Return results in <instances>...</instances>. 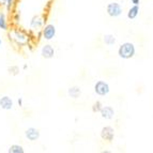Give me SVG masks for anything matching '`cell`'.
I'll return each mask as SVG.
<instances>
[{"instance_id": "9c48e42d", "label": "cell", "mask_w": 153, "mask_h": 153, "mask_svg": "<svg viewBox=\"0 0 153 153\" xmlns=\"http://www.w3.org/2000/svg\"><path fill=\"white\" fill-rule=\"evenodd\" d=\"M14 107V102L11 97L9 95H3L0 97V108L2 110H11Z\"/></svg>"}, {"instance_id": "44dd1931", "label": "cell", "mask_w": 153, "mask_h": 153, "mask_svg": "<svg viewBox=\"0 0 153 153\" xmlns=\"http://www.w3.org/2000/svg\"><path fill=\"white\" fill-rule=\"evenodd\" d=\"M18 105L21 106V107H23L24 106V100H23V97H18Z\"/></svg>"}, {"instance_id": "ba28073f", "label": "cell", "mask_w": 153, "mask_h": 153, "mask_svg": "<svg viewBox=\"0 0 153 153\" xmlns=\"http://www.w3.org/2000/svg\"><path fill=\"white\" fill-rule=\"evenodd\" d=\"M41 136V133L36 128H28L25 131V137L27 140L31 141V143H34V141L39 140V138Z\"/></svg>"}, {"instance_id": "7a4b0ae2", "label": "cell", "mask_w": 153, "mask_h": 153, "mask_svg": "<svg viewBox=\"0 0 153 153\" xmlns=\"http://www.w3.org/2000/svg\"><path fill=\"white\" fill-rule=\"evenodd\" d=\"M135 46L134 44L130 43V42H126V43H123L122 45L119 47V51H118V55L119 57H121L122 59H131L134 57L135 55Z\"/></svg>"}, {"instance_id": "ac0fdd59", "label": "cell", "mask_w": 153, "mask_h": 153, "mask_svg": "<svg viewBox=\"0 0 153 153\" xmlns=\"http://www.w3.org/2000/svg\"><path fill=\"white\" fill-rule=\"evenodd\" d=\"M15 3H16V0H7V1H5V5H4L5 11H7V12L12 11L13 8H14V5H15Z\"/></svg>"}, {"instance_id": "8fae6325", "label": "cell", "mask_w": 153, "mask_h": 153, "mask_svg": "<svg viewBox=\"0 0 153 153\" xmlns=\"http://www.w3.org/2000/svg\"><path fill=\"white\" fill-rule=\"evenodd\" d=\"M100 112H101L102 118H104V119H112L115 116V110L110 106H103Z\"/></svg>"}, {"instance_id": "cb8c5ba5", "label": "cell", "mask_w": 153, "mask_h": 153, "mask_svg": "<svg viewBox=\"0 0 153 153\" xmlns=\"http://www.w3.org/2000/svg\"><path fill=\"white\" fill-rule=\"evenodd\" d=\"M2 45V39H1V36H0V46Z\"/></svg>"}, {"instance_id": "30bf717a", "label": "cell", "mask_w": 153, "mask_h": 153, "mask_svg": "<svg viewBox=\"0 0 153 153\" xmlns=\"http://www.w3.org/2000/svg\"><path fill=\"white\" fill-rule=\"evenodd\" d=\"M101 137L104 140L111 141L114 139V137H115V130L111 126H105L101 131Z\"/></svg>"}, {"instance_id": "6da1fadb", "label": "cell", "mask_w": 153, "mask_h": 153, "mask_svg": "<svg viewBox=\"0 0 153 153\" xmlns=\"http://www.w3.org/2000/svg\"><path fill=\"white\" fill-rule=\"evenodd\" d=\"M8 38L18 47H25L30 44V36L19 28H11L8 30Z\"/></svg>"}, {"instance_id": "7c38bea8", "label": "cell", "mask_w": 153, "mask_h": 153, "mask_svg": "<svg viewBox=\"0 0 153 153\" xmlns=\"http://www.w3.org/2000/svg\"><path fill=\"white\" fill-rule=\"evenodd\" d=\"M0 29L3 31H8L10 29L9 18L4 12H0Z\"/></svg>"}, {"instance_id": "8992f818", "label": "cell", "mask_w": 153, "mask_h": 153, "mask_svg": "<svg viewBox=\"0 0 153 153\" xmlns=\"http://www.w3.org/2000/svg\"><path fill=\"white\" fill-rule=\"evenodd\" d=\"M109 85L106 82H103V80H99V82H95L94 85V91L97 95H101V97H104V95L108 94L109 93Z\"/></svg>"}, {"instance_id": "5bb4252c", "label": "cell", "mask_w": 153, "mask_h": 153, "mask_svg": "<svg viewBox=\"0 0 153 153\" xmlns=\"http://www.w3.org/2000/svg\"><path fill=\"white\" fill-rule=\"evenodd\" d=\"M8 153H25V149L21 145H11L8 149Z\"/></svg>"}, {"instance_id": "5b68a950", "label": "cell", "mask_w": 153, "mask_h": 153, "mask_svg": "<svg viewBox=\"0 0 153 153\" xmlns=\"http://www.w3.org/2000/svg\"><path fill=\"white\" fill-rule=\"evenodd\" d=\"M40 54H41L42 58L49 60V59H53L55 57L56 51H55V47L51 44H45V45L42 46Z\"/></svg>"}, {"instance_id": "2e32d148", "label": "cell", "mask_w": 153, "mask_h": 153, "mask_svg": "<svg viewBox=\"0 0 153 153\" xmlns=\"http://www.w3.org/2000/svg\"><path fill=\"white\" fill-rule=\"evenodd\" d=\"M104 43L108 46L114 45V44L116 43V38L112 36V34H105L104 36Z\"/></svg>"}, {"instance_id": "d6986e66", "label": "cell", "mask_w": 153, "mask_h": 153, "mask_svg": "<svg viewBox=\"0 0 153 153\" xmlns=\"http://www.w3.org/2000/svg\"><path fill=\"white\" fill-rule=\"evenodd\" d=\"M103 105L102 103L100 102V101H97V102L93 104V106H92V111L93 112H100V110L102 109Z\"/></svg>"}, {"instance_id": "4fadbf2b", "label": "cell", "mask_w": 153, "mask_h": 153, "mask_svg": "<svg viewBox=\"0 0 153 153\" xmlns=\"http://www.w3.org/2000/svg\"><path fill=\"white\" fill-rule=\"evenodd\" d=\"M80 94H82V90H80L79 87H77V86H73V87H70L68 89V95L71 99H74V100L78 99L80 97Z\"/></svg>"}, {"instance_id": "ffe728a7", "label": "cell", "mask_w": 153, "mask_h": 153, "mask_svg": "<svg viewBox=\"0 0 153 153\" xmlns=\"http://www.w3.org/2000/svg\"><path fill=\"white\" fill-rule=\"evenodd\" d=\"M19 18H21L19 14H18V13H15V14H14V16H13V21L15 22V23H17V22L19 21Z\"/></svg>"}, {"instance_id": "9a60e30c", "label": "cell", "mask_w": 153, "mask_h": 153, "mask_svg": "<svg viewBox=\"0 0 153 153\" xmlns=\"http://www.w3.org/2000/svg\"><path fill=\"white\" fill-rule=\"evenodd\" d=\"M138 13H139V8H138V5L134 4V7H132V8L128 10V17L130 18V19H134V18L137 17Z\"/></svg>"}, {"instance_id": "603a6c76", "label": "cell", "mask_w": 153, "mask_h": 153, "mask_svg": "<svg viewBox=\"0 0 153 153\" xmlns=\"http://www.w3.org/2000/svg\"><path fill=\"white\" fill-rule=\"evenodd\" d=\"M131 1H132V3H134V4H136V5H138L139 2H140V0H131Z\"/></svg>"}, {"instance_id": "3957f363", "label": "cell", "mask_w": 153, "mask_h": 153, "mask_svg": "<svg viewBox=\"0 0 153 153\" xmlns=\"http://www.w3.org/2000/svg\"><path fill=\"white\" fill-rule=\"evenodd\" d=\"M56 26L53 25V24H46V25H44V27L41 30V36L45 41H51L56 36Z\"/></svg>"}, {"instance_id": "277c9868", "label": "cell", "mask_w": 153, "mask_h": 153, "mask_svg": "<svg viewBox=\"0 0 153 153\" xmlns=\"http://www.w3.org/2000/svg\"><path fill=\"white\" fill-rule=\"evenodd\" d=\"M44 25H45V17L43 15H34L29 23L31 31H41Z\"/></svg>"}, {"instance_id": "52a82bcc", "label": "cell", "mask_w": 153, "mask_h": 153, "mask_svg": "<svg viewBox=\"0 0 153 153\" xmlns=\"http://www.w3.org/2000/svg\"><path fill=\"white\" fill-rule=\"evenodd\" d=\"M106 11H107L108 15L111 16V17H118V16L121 15L122 13V8L121 5L117 2H110L106 7Z\"/></svg>"}, {"instance_id": "e0dca14e", "label": "cell", "mask_w": 153, "mask_h": 153, "mask_svg": "<svg viewBox=\"0 0 153 153\" xmlns=\"http://www.w3.org/2000/svg\"><path fill=\"white\" fill-rule=\"evenodd\" d=\"M8 72H9V74L12 75V76H17V75L21 73V69H19V66H17V65H11L8 68Z\"/></svg>"}, {"instance_id": "7402d4cb", "label": "cell", "mask_w": 153, "mask_h": 153, "mask_svg": "<svg viewBox=\"0 0 153 153\" xmlns=\"http://www.w3.org/2000/svg\"><path fill=\"white\" fill-rule=\"evenodd\" d=\"M5 1H7V0H0V8H4Z\"/></svg>"}]
</instances>
